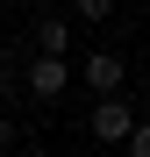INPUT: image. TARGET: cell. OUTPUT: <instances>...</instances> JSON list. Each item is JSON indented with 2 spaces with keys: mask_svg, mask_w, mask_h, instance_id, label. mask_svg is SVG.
Listing matches in <instances>:
<instances>
[{
  "mask_svg": "<svg viewBox=\"0 0 150 157\" xmlns=\"http://www.w3.org/2000/svg\"><path fill=\"white\" fill-rule=\"evenodd\" d=\"M36 50H57V57H64V50H71V14H43L36 21Z\"/></svg>",
  "mask_w": 150,
  "mask_h": 157,
  "instance_id": "277c9868",
  "label": "cell"
},
{
  "mask_svg": "<svg viewBox=\"0 0 150 157\" xmlns=\"http://www.w3.org/2000/svg\"><path fill=\"white\" fill-rule=\"evenodd\" d=\"M121 150H129V157H150V114H136V121H129V136H121Z\"/></svg>",
  "mask_w": 150,
  "mask_h": 157,
  "instance_id": "8992f818",
  "label": "cell"
},
{
  "mask_svg": "<svg viewBox=\"0 0 150 157\" xmlns=\"http://www.w3.org/2000/svg\"><path fill=\"white\" fill-rule=\"evenodd\" d=\"M64 7L79 14V21H93V29H100V21H114V0H64Z\"/></svg>",
  "mask_w": 150,
  "mask_h": 157,
  "instance_id": "5b68a950",
  "label": "cell"
},
{
  "mask_svg": "<svg viewBox=\"0 0 150 157\" xmlns=\"http://www.w3.org/2000/svg\"><path fill=\"white\" fill-rule=\"evenodd\" d=\"M14 143H21V128H14L7 114H0V150H14Z\"/></svg>",
  "mask_w": 150,
  "mask_h": 157,
  "instance_id": "ba28073f",
  "label": "cell"
},
{
  "mask_svg": "<svg viewBox=\"0 0 150 157\" xmlns=\"http://www.w3.org/2000/svg\"><path fill=\"white\" fill-rule=\"evenodd\" d=\"M64 86H71V64L57 57V50H36V57H29V93L36 100H57Z\"/></svg>",
  "mask_w": 150,
  "mask_h": 157,
  "instance_id": "3957f363",
  "label": "cell"
},
{
  "mask_svg": "<svg viewBox=\"0 0 150 157\" xmlns=\"http://www.w3.org/2000/svg\"><path fill=\"white\" fill-rule=\"evenodd\" d=\"M79 78H86L93 93H114V86H129V57H121V50H86Z\"/></svg>",
  "mask_w": 150,
  "mask_h": 157,
  "instance_id": "7a4b0ae2",
  "label": "cell"
},
{
  "mask_svg": "<svg viewBox=\"0 0 150 157\" xmlns=\"http://www.w3.org/2000/svg\"><path fill=\"white\" fill-rule=\"evenodd\" d=\"M129 121H136V100L129 93H93V107H86V136L93 143H121V136H129Z\"/></svg>",
  "mask_w": 150,
  "mask_h": 157,
  "instance_id": "6da1fadb",
  "label": "cell"
},
{
  "mask_svg": "<svg viewBox=\"0 0 150 157\" xmlns=\"http://www.w3.org/2000/svg\"><path fill=\"white\" fill-rule=\"evenodd\" d=\"M143 107H150V78H143Z\"/></svg>",
  "mask_w": 150,
  "mask_h": 157,
  "instance_id": "9c48e42d",
  "label": "cell"
},
{
  "mask_svg": "<svg viewBox=\"0 0 150 157\" xmlns=\"http://www.w3.org/2000/svg\"><path fill=\"white\" fill-rule=\"evenodd\" d=\"M14 93V57H7V43H0V100Z\"/></svg>",
  "mask_w": 150,
  "mask_h": 157,
  "instance_id": "52a82bcc",
  "label": "cell"
}]
</instances>
